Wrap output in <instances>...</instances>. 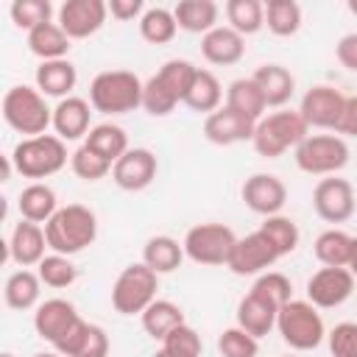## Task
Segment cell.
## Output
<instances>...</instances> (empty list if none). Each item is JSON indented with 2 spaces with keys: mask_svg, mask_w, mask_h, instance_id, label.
<instances>
[{
  "mask_svg": "<svg viewBox=\"0 0 357 357\" xmlns=\"http://www.w3.org/2000/svg\"><path fill=\"white\" fill-rule=\"evenodd\" d=\"M45 237L53 254H64V257L81 254L98 237V218L84 204L59 206V212L45 223Z\"/></svg>",
  "mask_w": 357,
  "mask_h": 357,
  "instance_id": "1",
  "label": "cell"
},
{
  "mask_svg": "<svg viewBox=\"0 0 357 357\" xmlns=\"http://www.w3.org/2000/svg\"><path fill=\"white\" fill-rule=\"evenodd\" d=\"M145 81L131 70H103L89 84V103L100 114H128L142 106Z\"/></svg>",
  "mask_w": 357,
  "mask_h": 357,
  "instance_id": "2",
  "label": "cell"
},
{
  "mask_svg": "<svg viewBox=\"0 0 357 357\" xmlns=\"http://www.w3.org/2000/svg\"><path fill=\"white\" fill-rule=\"evenodd\" d=\"M8 156L14 162V170L22 178H33V181L47 178V176H56L67 165V159H70L64 139H59L56 134L22 137Z\"/></svg>",
  "mask_w": 357,
  "mask_h": 357,
  "instance_id": "3",
  "label": "cell"
},
{
  "mask_svg": "<svg viewBox=\"0 0 357 357\" xmlns=\"http://www.w3.org/2000/svg\"><path fill=\"white\" fill-rule=\"evenodd\" d=\"M3 120L8 128L25 137H39L53 126V109L47 106V98L28 84H14L3 95Z\"/></svg>",
  "mask_w": 357,
  "mask_h": 357,
  "instance_id": "4",
  "label": "cell"
},
{
  "mask_svg": "<svg viewBox=\"0 0 357 357\" xmlns=\"http://www.w3.org/2000/svg\"><path fill=\"white\" fill-rule=\"evenodd\" d=\"M310 134V126L304 123V117L293 109H279L273 114H265L257 128H254V151L265 159H279L282 153H287L290 148L296 151L298 142Z\"/></svg>",
  "mask_w": 357,
  "mask_h": 357,
  "instance_id": "5",
  "label": "cell"
},
{
  "mask_svg": "<svg viewBox=\"0 0 357 357\" xmlns=\"http://www.w3.org/2000/svg\"><path fill=\"white\" fill-rule=\"evenodd\" d=\"M276 329L293 351H312L326 337L324 318L307 298H290L276 315Z\"/></svg>",
  "mask_w": 357,
  "mask_h": 357,
  "instance_id": "6",
  "label": "cell"
},
{
  "mask_svg": "<svg viewBox=\"0 0 357 357\" xmlns=\"http://www.w3.org/2000/svg\"><path fill=\"white\" fill-rule=\"evenodd\" d=\"M159 273L151 271L145 262H131L120 271L112 284V307L120 315H142L148 304L156 301Z\"/></svg>",
  "mask_w": 357,
  "mask_h": 357,
  "instance_id": "7",
  "label": "cell"
},
{
  "mask_svg": "<svg viewBox=\"0 0 357 357\" xmlns=\"http://www.w3.org/2000/svg\"><path fill=\"white\" fill-rule=\"evenodd\" d=\"M349 145L340 134H307L293 151L298 170L310 176H335L349 165Z\"/></svg>",
  "mask_w": 357,
  "mask_h": 357,
  "instance_id": "8",
  "label": "cell"
},
{
  "mask_svg": "<svg viewBox=\"0 0 357 357\" xmlns=\"http://www.w3.org/2000/svg\"><path fill=\"white\" fill-rule=\"evenodd\" d=\"M237 234L223 223H198L187 229L181 245L184 257L195 265H229V257L234 251Z\"/></svg>",
  "mask_w": 357,
  "mask_h": 357,
  "instance_id": "9",
  "label": "cell"
},
{
  "mask_svg": "<svg viewBox=\"0 0 357 357\" xmlns=\"http://www.w3.org/2000/svg\"><path fill=\"white\" fill-rule=\"evenodd\" d=\"M312 209L326 223H346L357 209V198H354L351 181L337 178V176L321 178L315 184V190H312Z\"/></svg>",
  "mask_w": 357,
  "mask_h": 357,
  "instance_id": "10",
  "label": "cell"
},
{
  "mask_svg": "<svg viewBox=\"0 0 357 357\" xmlns=\"http://www.w3.org/2000/svg\"><path fill=\"white\" fill-rule=\"evenodd\" d=\"M354 282H357V276L351 271L324 265L307 279V301L318 310H335L351 298Z\"/></svg>",
  "mask_w": 357,
  "mask_h": 357,
  "instance_id": "11",
  "label": "cell"
},
{
  "mask_svg": "<svg viewBox=\"0 0 357 357\" xmlns=\"http://www.w3.org/2000/svg\"><path fill=\"white\" fill-rule=\"evenodd\" d=\"M343 106H346V95L329 84H318L312 89L304 92L298 114L304 117V123L310 128H324V131H337L340 117H343Z\"/></svg>",
  "mask_w": 357,
  "mask_h": 357,
  "instance_id": "12",
  "label": "cell"
},
{
  "mask_svg": "<svg viewBox=\"0 0 357 357\" xmlns=\"http://www.w3.org/2000/svg\"><path fill=\"white\" fill-rule=\"evenodd\" d=\"M59 25L70 39H89L95 36L106 17H109V3L103 0H64L59 6Z\"/></svg>",
  "mask_w": 357,
  "mask_h": 357,
  "instance_id": "13",
  "label": "cell"
},
{
  "mask_svg": "<svg viewBox=\"0 0 357 357\" xmlns=\"http://www.w3.org/2000/svg\"><path fill=\"white\" fill-rule=\"evenodd\" d=\"M240 198L251 212L271 218V215H282V209L287 204V187L273 173H254L243 181Z\"/></svg>",
  "mask_w": 357,
  "mask_h": 357,
  "instance_id": "14",
  "label": "cell"
},
{
  "mask_svg": "<svg viewBox=\"0 0 357 357\" xmlns=\"http://www.w3.org/2000/svg\"><path fill=\"white\" fill-rule=\"evenodd\" d=\"M276 259H279V254L273 251V245L268 243V237L257 229V231H251V234H245V237H237L234 251H231L226 268H229L234 276H259V273H265Z\"/></svg>",
  "mask_w": 357,
  "mask_h": 357,
  "instance_id": "15",
  "label": "cell"
},
{
  "mask_svg": "<svg viewBox=\"0 0 357 357\" xmlns=\"http://www.w3.org/2000/svg\"><path fill=\"white\" fill-rule=\"evenodd\" d=\"M156 170H159V162H156V153L148 151V148H128L112 167V178L120 190L126 192H139L145 187L153 184L156 178Z\"/></svg>",
  "mask_w": 357,
  "mask_h": 357,
  "instance_id": "16",
  "label": "cell"
},
{
  "mask_svg": "<svg viewBox=\"0 0 357 357\" xmlns=\"http://www.w3.org/2000/svg\"><path fill=\"white\" fill-rule=\"evenodd\" d=\"M254 128H257L254 120L237 114L226 103L218 112L206 114V120H204V137L212 145H223V148L226 145H237V142H251L254 139Z\"/></svg>",
  "mask_w": 357,
  "mask_h": 357,
  "instance_id": "17",
  "label": "cell"
},
{
  "mask_svg": "<svg viewBox=\"0 0 357 357\" xmlns=\"http://www.w3.org/2000/svg\"><path fill=\"white\" fill-rule=\"evenodd\" d=\"M78 321H81V315L75 312L73 301H67V298H47L33 312V329L50 346H56Z\"/></svg>",
  "mask_w": 357,
  "mask_h": 357,
  "instance_id": "18",
  "label": "cell"
},
{
  "mask_svg": "<svg viewBox=\"0 0 357 357\" xmlns=\"http://www.w3.org/2000/svg\"><path fill=\"white\" fill-rule=\"evenodd\" d=\"M8 259L14 262V265H20V268H33V265H39L47 254H45V248H50L47 245V237H45V229L39 226V223H31V220H22L20 218V223L11 229V234H8Z\"/></svg>",
  "mask_w": 357,
  "mask_h": 357,
  "instance_id": "19",
  "label": "cell"
},
{
  "mask_svg": "<svg viewBox=\"0 0 357 357\" xmlns=\"http://www.w3.org/2000/svg\"><path fill=\"white\" fill-rule=\"evenodd\" d=\"M89 117H92V103L78 95H70L53 106V131L64 142H73L81 137L86 139V134L92 131Z\"/></svg>",
  "mask_w": 357,
  "mask_h": 357,
  "instance_id": "20",
  "label": "cell"
},
{
  "mask_svg": "<svg viewBox=\"0 0 357 357\" xmlns=\"http://www.w3.org/2000/svg\"><path fill=\"white\" fill-rule=\"evenodd\" d=\"M201 56L209 64H218V67L237 64L245 56V36H240L229 25H218L209 33L201 36Z\"/></svg>",
  "mask_w": 357,
  "mask_h": 357,
  "instance_id": "21",
  "label": "cell"
},
{
  "mask_svg": "<svg viewBox=\"0 0 357 357\" xmlns=\"http://www.w3.org/2000/svg\"><path fill=\"white\" fill-rule=\"evenodd\" d=\"M33 81H36V89L45 95V98H70V92L75 89L78 84V73H75V64L70 59H56V61H39L36 73H33Z\"/></svg>",
  "mask_w": 357,
  "mask_h": 357,
  "instance_id": "22",
  "label": "cell"
},
{
  "mask_svg": "<svg viewBox=\"0 0 357 357\" xmlns=\"http://www.w3.org/2000/svg\"><path fill=\"white\" fill-rule=\"evenodd\" d=\"M276 315H279V310L251 290L237 301V326L245 329L248 335H254L257 340L265 337L276 326Z\"/></svg>",
  "mask_w": 357,
  "mask_h": 357,
  "instance_id": "23",
  "label": "cell"
},
{
  "mask_svg": "<svg viewBox=\"0 0 357 357\" xmlns=\"http://www.w3.org/2000/svg\"><path fill=\"white\" fill-rule=\"evenodd\" d=\"M251 78L257 81V86H259V92L271 109H282L296 92V78L282 64H262L254 70Z\"/></svg>",
  "mask_w": 357,
  "mask_h": 357,
  "instance_id": "24",
  "label": "cell"
},
{
  "mask_svg": "<svg viewBox=\"0 0 357 357\" xmlns=\"http://www.w3.org/2000/svg\"><path fill=\"white\" fill-rule=\"evenodd\" d=\"M17 209H20V218L22 220H31V223H47L56 212H59V198L53 192L50 184L45 181H31L28 187H22L20 198H17Z\"/></svg>",
  "mask_w": 357,
  "mask_h": 357,
  "instance_id": "25",
  "label": "cell"
},
{
  "mask_svg": "<svg viewBox=\"0 0 357 357\" xmlns=\"http://www.w3.org/2000/svg\"><path fill=\"white\" fill-rule=\"evenodd\" d=\"M39 293H42V279H39L36 271H28V268L14 271L6 279V287H3L6 307L8 310H17V312H25V310L39 307Z\"/></svg>",
  "mask_w": 357,
  "mask_h": 357,
  "instance_id": "26",
  "label": "cell"
},
{
  "mask_svg": "<svg viewBox=\"0 0 357 357\" xmlns=\"http://www.w3.org/2000/svg\"><path fill=\"white\" fill-rule=\"evenodd\" d=\"M173 17H176L181 31L204 36L212 28H218L220 8H218L215 0H178L176 8H173Z\"/></svg>",
  "mask_w": 357,
  "mask_h": 357,
  "instance_id": "27",
  "label": "cell"
},
{
  "mask_svg": "<svg viewBox=\"0 0 357 357\" xmlns=\"http://www.w3.org/2000/svg\"><path fill=\"white\" fill-rule=\"evenodd\" d=\"M142 262L151 271H156L159 276L162 273H173L184 262V245L170 234H153L142 245Z\"/></svg>",
  "mask_w": 357,
  "mask_h": 357,
  "instance_id": "28",
  "label": "cell"
},
{
  "mask_svg": "<svg viewBox=\"0 0 357 357\" xmlns=\"http://www.w3.org/2000/svg\"><path fill=\"white\" fill-rule=\"evenodd\" d=\"M226 106L234 109L237 114L254 120V123H259L265 117V109H268V103H265L254 78H234L226 86Z\"/></svg>",
  "mask_w": 357,
  "mask_h": 357,
  "instance_id": "29",
  "label": "cell"
},
{
  "mask_svg": "<svg viewBox=\"0 0 357 357\" xmlns=\"http://www.w3.org/2000/svg\"><path fill=\"white\" fill-rule=\"evenodd\" d=\"M70 36L61 31L59 22H45L39 28H33L28 33V50L39 59V61H56V59H67L70 53Z\"/></svg>",
  "mask_w": 357,
  "mask_h": 357,
  "instance_id": "30",
  "label": "cell"
},
{
  "mask_svg": "<svg viewBox=\"0 0 357 357\" xmlns=\"http://www.w3.org/2000/svg\"><path fill=\"white\" fill-rule=\"evenodd\" d=\"M139 321H142L145 335L153 337V340H159V343H162L176 326L187 324L181 307L173 304V301H167V298H156L153 304H148V310L139 315Z\"/></svg>",
  "mask_w": 357,
  "mask_h": 357,
  "instance_id": "31",
  "label": "cell"
},
{
  "mask_svg": "<svg viewBox=\"0 0 357 357\" xmlns=\"http://www.w3.org/2000/svg\"><path fill=\"white\" fill-rule=\"evenodd\" d=\"M354 234H346L343 229H326L315 237V259L326 268H346L349 271V257H351Z\"/></svg>",
  "mask_w": 357,
  "mask_h": 357,
  "instance_id": "32",
  "label": "cell"
},
{
  "mask_svg": "<svg viewBox=\"0 0 357 357\" xmlns=\"http://www.w3.org/2000/svg\"><path fill=\"white\" fill-rule=\"evenodd\" d=\"M220 100H223V86L218 81V75L212 70H201L198 67V75L184 98V106L198 112V114H212L220 109Z\"/></svg>",
  "mask_w": 357,
  "mask_h": 357,
  "instance_id": "33",
  "label": "cell"
},
{
  "mask_svg": "<svg viewBox=\"0 0 357 357\" xmlns=\"http://www.w3.org/2000/svg\"><path fill=\"white\" fill-rule=\"evenodd\" d=\"M86 148H92L98 156H103L106 162H117L126 151H128V134L117 126V123H98L92 126V131L84 139Z\"/></svg>",
  "mask_w": 357,
  "mask_h": 357,
  "instance_id": "34",
  "label": "cell"
},
{
  "mask_svg": "<svg viewBox=\"0 0 357 357\" xmlns=\"http://www.w3.org/2000/svg\"><path fill=\"white\" fill-rule=\"evenodd\" d=\"M223 11L229 28H234L240 36H251L265 28V3L259 0H226Z\"/></svg>",
  "mask_w": 357,
  "mask_h": 357,
  "instance_id": "35",
  "label": "cell"
},
{
  "mask_svg": "<svg viewBox=\"0 0 357 357\" xmlns=\"http://www.w3.org/2000/svg\"><path fill=\"white\" fill-rule=\"evenodd\" d=\"M176 33H178V22H176L173 11L165 6H151L139 17V36L148 45H167L176 39Z\"/></svg>",
  "mask_w": 357,
  "mask_h": 357,
  "instance_id": "36",
  "label": "cell"
},
{
  "mask_svg": "<svg viewBox=\"0 0 357 357\" xmlns=\"http://www.w3.org/2000/svg\"><path fill=\"white\" fill-rule=\"evenodd\" d=\"M265 28L273 36H293L301 28V6L296 0H268L265 3Z\"/></svg>",
  "mask_w": 357,
  "mask_h": 357,
  "instance_id": "37",
  "label": "cell"
},
{
  "mask_svg": "<svg viewBox=\"0 0 357 357\" xmlns=\"http://www.w3.org/2000/svg\"><path fill=\"white\" fill-rule=\"evenodd\" d=\"M259 231L268 237V243L273 245V251L279 257L293 254L298 248V240H301V231H298L296 220L287 218V215H271V218H265L262 226H259Z\"/></svg>",
  "mask_w": 357,
  "mask_h": 357,
  "instance_id": "38",
  "label": "cell"
},
{
  "mask_svg": "<svg viewBox=\"0 0 357 357\" xmlns=\"http://www.w3.org/2000/svg\"><path fill=\"white\" fill-rule=\"evenodd\" d=\"M195 75H198V67H195L192 61H187V59H167V61L159 67V73H156V78L165 84V89H167L178 103H184V98H187V92H190Z\"/></svg>",
  "mask_w": 357,
  "mask_h": 357,
  "instance_id": "39",
  "label": "cell"
},
{
  "mask_svg": "<svg viewBox=\"0 0 357 357\" xmlns=\"http://www.w3.org/2000/svg\"><path fill=\"white\" fill-rule=\"evenodd\" d=\"M36 273L42 279L45 287H53V290H64L70 287L75 279H78V268L73 265L70 257L64 254H47L39 265H36Z\"/></svg>",
  "mask_w": 357,
  "mask_h": 357,
  "instance_id": "40",
  "label": "cell"
},
{
  "mask_svg": "<svg viewBox=\"0 0 357 357\" xmlns=\"http://www.w3.org/2000/svg\"><path fill=\"white\" fill-rule=\"evenodd\" d=\"M8 14H11V22L17 28H22L25 33H31L33 28L50 22L53 6H50V0H14L8 6Z\"/></svg>",
  "mask_w": 357,
  "mask_h": 357,
  "instance_id": "41",
  "label": "cell"
},
{
  "mask_svg": "<svg viewBox=\"0 0 357 357\" xmlns=\"http://www.w3.org/2000/svg\"><path fill=\"white\" fill-rule=\"evenodd\" d=\"M251 293L262 296V298L271 301L276 310H282V307L293 298V284H290V279H287L284 273H279V271H265V273H259V276L254 279Z\"/></svg>",
  "mask_w": 357,
  "mask_h": 357,
  "instance_id": "42",
  "label": "cell"
},
{
  "mask_svg": "<svg viewBox=\"0 0 357 357\" xmlns=\"http://www.w3.org/2000/svg\"><path fill=\"white\" fill-rule=\"evenodd\" d=\"M70 167H73V173L78 176V178H84V181H100V178H106L109 173H112V162H106L103 156H98L92 148H86V145H81V148H75L73 153H70Z\"/></svg>",
  "mask_w": 357,
  "mask_h": 357,
  "instance_id": "43",
  "label": "cell"
},
{
  "mask_svg": "<svg viewBox=\"0 0 357 357\" xmlns=\"http://www.w3.org/2000/svg\"><path fill=\"white\" fill-rule=\"evenodd\" d=\"M218 351H220V357H257L259 340L234 324L218 335Z\"/></svg>",
  "mask_w": 357,
  "mask_h": 357,
  "instance_id": "44",
  "label": "cell"
},
{
  "mask_svg": "<svg viewBox=\"0 0 357 357\" xmlns=\"http://www.w3.org/2000/svg\"><path fill=\"white\" fill-rule=\"evenodd\" d=\"M162 351H165L167 357H201L204 343H201V335H198L190 324H181V326H176V329L162 340Z\"/></svg>",
  "mask_w": 357,
  "mask_h": 357,
  "instance_id": "45",
  "label": "cell"
},
{
  "mask_svg": "<svg viewBox=\"0 0 357 357\" xmlns=\"http://www.w3.org/2000/svg\"><path fill=\"white\" fill-rule=\"evenodd\" d=\"M178 106V100L165 89V84L156 78V73L145 81L142 86V109L151 114V117H167L173 109Z\"/></svg>",
  "mask_w": 357,
  "mask_h": 357,
  "instance_id": "46",
  "label": "cell"
},
{
  "mask_svg": "<svg viewBox=\"0 0 357 357\" xmlns=\"http://www.w3.org/2000/svg\"><path fill=\"white\" fill-rule=\"evenodd\" d=\"M329 351L332 357H357V324L354 321H343L337 324L329 335Z\"/></svg>",
  "mask_w": 357,
  "mask_h": 357,
  "instance_id": "47",
  "label": "cell"
},
{
  "mask_svg": "<svg viewBox=\"0 0 357 357\" xmlns=\"http://www.w3.org/2000/svg\"><path fill=\"white\" fill-rule=\"evenodd\" d=\"M109 335H106V329L103 326H98V324H92L89 326V335H86V340H84V346L78 349V354L75 357H109Z\"/></svg>",
  "mask_w": 357,
  "mask_h": 357,
  "instance_id": "48",
  "label": "cell"
},
{
  "mask_svg": "<svg viewBox=\"0 0 357 357\" xmlns=\"http://www.w3.org/2000/svg\"><path fill=\"white\" fill-rule=\"evenodd\" d=\"M335 56H337V61H340L346 70L357 73V33L340 36L337 45H335Z\"/></svg>",
  "mask_w": 357,
  "mask_h": 357,
  "instance_id": "49",
  "label": "cell"
},
{
  "mask_svg": "<svg viewBox=\"0 0 357 357\" xmlns=\"http://www.w3.org/2000/svg\"><path fill=\"white\" fill-rule=\"evenodd\" d=\"M109 14L120 22H128L145 14V3L142 0H109Z\"/></svg>",
  "mask_w": 357,
  "mask_h": 357,
  "instance_id": "50",
  "label": "cell"
},
{
  "mask_svg": "<svg viewBox=\"0 0 357 357\" xmlns=\"http://www.w3.org/2000/svg\"><path fill=\"white\" fill-rule=\"evenodd\" d=\"M337 134H343V137H354V139H357V95L346 98V106H343V117H340Z\"/></svg>",
  "mask_w": 357,
  "mask_h": 357,
  "instance_id": "51",
  "label": "cell"
},
{
  "mask_svg": "<svg viewBox=\"0 0 357 357\" xmlns=\"http://www.w3.org/2000/svg\"><path fill=\"white\" fill-rule=\"evenodd\" d=\"M349 271L357 276V237H354V245H351V257H349Z\"/></svg>",
  "mask_w": 357,
  "mask_h": 357,
  "instance_id": "52",
  "label": "cell"
},
{
  "mask_svg": "<svg viewBox=\"0 0 357 357\" xmlns=\"http://www.w3.org/2000/svg\"><path fill=\"white\" fill-rule=\"evenodd\" d=\"M33 357H61V354L59 351H36Z\"/></svg>",
  "mask_w": 357,
  "mask_h": 357,
  "instance_id": "53",
  "label": "cell"
},
{
  "mask_svg": "<svg viewBox=\"0 0 357 357\" xmlns=\"http://www.w3.org/2000/svg\"><path fill=\"white\" fill-rule=\"evenodd\" d=\"M346 8H349L354 17H357V0H349V3H346Z\"/></svg>",
  "mask_w": 357,
  "mask_h": 357,
  "instance_id": "54",
  "label": "cell"
},
{
  "mask_svg": "<svg viewBox=\"0 0 357 357\" xmlns=\"http://www.w3.org/2000/svg\"><path fill=\"white\" fill-rule=\"evenodd\" d=\"M153 357H167V354H165V351H162V349H159V351H156V354H153Z\"/></svg>",
  "mask_w": 357,
  "mask_h": 357,
  "instance_id": "55",
  "label": "cell"
},
{
  "mask_svg": "<svg viewBox=\"0 0 357 357\" xmlns=\"http://www.w3.org/2000/svg\"><path fill=\"white\" fill-rule=\"evenodd\" d=\"M0 357H14V354H11V351H3V354H0Z\"/></svg>",
  "mask_w": 357,
  "mask_h": 357,
  "instance_id": "56",
  "label": "cell"
},
{
  "mask_svg": "<svg viewBox=\"0 0 357 357\" xmlns=\"http://www.w3.org/2000/svg\"><path fill=\"white\" fill-rule=\"evenodd\" d=\"M282 357H298V354H282Z\"/></svg>",
  "mask_w": 357,
  "mask_h": 357,
  "instance_id": "57",
  "label": "cell"
}]
</instances>
